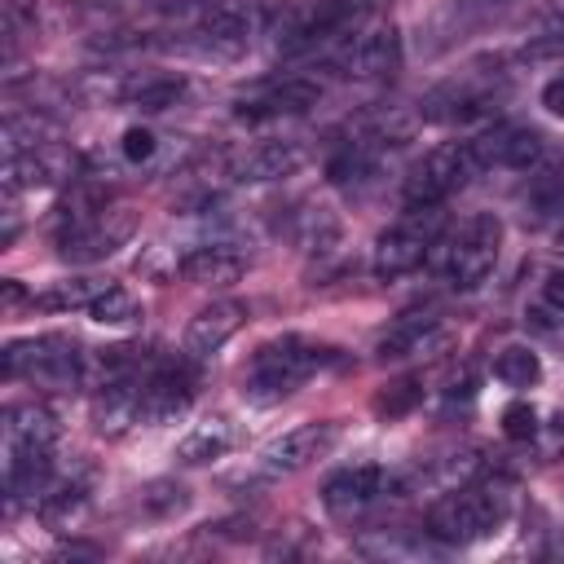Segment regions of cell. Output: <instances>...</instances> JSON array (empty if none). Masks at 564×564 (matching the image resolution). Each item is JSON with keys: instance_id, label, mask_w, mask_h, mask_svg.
I'll list each match as a JSON object with an SVG mask.
<instances>
[{"instance_id": "1", "label": "cell", "mask_w": 564, "mask_h": 564, "mask_svg": "<svg viewBox=\"0 0 564 564\" xmlns=\"http://www.w3.org/2000/svg\"><path fill=\"white\" fill-rule=\"evenodd\" d=\"M335 361V348L326 344H313L304 335H282V339H269L256 348L251 357V370L242 379V401L251 405H278L286 401L308 375H317L322 366Z\"/></svg>"}, {"instance_id": "2", "label": "cell", "mask_w": 564, "mask_h": 564, "mask_svg": "<svg viewBox=\"0 0 564 564\" xmlns=\"http://www.w3.org/2000/svg\"><path fill=\"white\" fill-rule=\"evenodd\" d=\"M502 520H507V498L498 489L467 485V489H454L441 502H432L427 533L441 538V542H449V546H467V542L489 538Z\"/></svg>"}, {"instance_id": "3", "label": "cell", "mask_w": 564, "mask_h": 564, "mask_svg": "<svg viewBox=\"0 0 564 564\" xmlns=\"http://www.w3.org/2000/svg\"><path fill=\"white\" fill-rule=\"evenodd\" d=\"M4 375L9 379H40L53 388H75L88 379V352L62 335H35V339H13L4 348Z\"/></svg>"}, {"instance_id": "4", "label": "cell", "mask_w": 564, "mask_h": 564, "mask_svg": "<svg viewBox=\"0 0 564 564\" xmlns=\"http://www.w3.org/2000/svg\"><path fill=\"white\" fill-rule=\"evenodd\" d=\"M137 229V216L128 207H97V212H84L75 216L62 238H57V256L70 260V264H93V260H106L115 256Z\"/></svg>"}, {"instance_id": "5", "label": "cell", "mask_w": 564, "mask_h": 564, "mask_svg": "<svg viewBox=\"0 0 564 564\" xmlns=\"http://www.w3.org/2000/svg\"><path fill=\"white\" fill-rule=\"evenodd\" d=\"M498 247H502V220L494 212H476L458 229V238L449 242V251H445V278H449V286H458V291L480 286L494 273V264H498Z\"/></svg>"}, {"instance_id": "6", "label": "cell", "mask_w": 564, "mask_h": 564, "mask_svg": "<svg viewBox=\"0 0 564 564\" xmlns=\"http://www.w3.org/2000/svg\"><path fill=\"white\" fill-rule=\"evenodd\" d=\"M520 0H445L423 26H419V44L423 53H445L454 44H463L467 35L502 22Z\"/></svg>"}, {"instance_id": "7", "label": "cell", "mask_w": 564, "mask_h": 564, "mask_svg": "<svg viewBox=\"0 0 564 564\" xmlns=\"http://www.w3.org/2000/svg\"><path fill=\"white\" fill-rule=\"evenodd\" d=\"M339 441V423H300L282 436H273L260 454H256V476L278 480V476H295L304 467H313L317 458H326Z\"/></svg>"}, {"instance_id": "8", "label": "cell", "mask_w": 564, "mask_h": 564, "mask_svg": "<svg viewBox=\"0 0 564 564\" xmlns=\"http://www.w3.org/2000/svg\"><path fill=\"white\" fill-rule=\"evenodd\" d=\"M476 172L471 163V150L467 145H441V150H427L410 172H405V203L410 207H441L467 176Z\"/></svg>"}, {"instance_id": "9", "label": "cell", "mask_w": 564, "mask_h": 564, "mask_svg": "<svg viewBox=\"0 0 564 564\" xmlns=\"http://www.w3.org/2000/svg\"><path fill=\"white\" fill-rule=\"evenodd\" d=\"M441 212L436 207H414L401 225H392L388 234H379L375 242V273L379 278H405L427 260V247L436 238Z\"/></svg>"}, {"instance_id": "10", "label": "cell", "mask_w": 564, "mask_h": 564, "mask_svg": "<svg viewBox=\"0 0 564 564\" xmlns=\"http://www.w3.org/2000/svg\"><path fill=\"white\" fill-rule=\"evenodd\" d=\"M322 97V88L313 79H300V75H282V79H264L256 88H247L238 97V119H251V123H269V119H286V115H304L313 110Z\"/></svg>"}, {"instance_id": "11", "label": "cell", "mask_w": 564, "mask_h": 564, "mask_svg": "<svg viewBox=\"0 0 564 564\" xmlns=\"http://www.w3.org/2000/svg\"><path fill=\"white\" fill-rule=\"evenodd\" d=\"M494 101H498L494 75H463V79H449L423 97V119L467 123V119H485L494 110Z\"/></svg>"}, {"instance_id": "12", "label": "cell", "mask_w": 564, "mask_h": 564, "mask_svg": "<svg viewBox=\"0 0 564 564\" xmlns=\"http://www.w3.org/2000/svg\"><path fill=\"white\" fill-rule=\"evenodd\" d=\"M467 150H471V163L476 167H511V172H524V167H533L542 159V132L520 128V123H498L485 137L467 141Z\"/></svg>"}, {"instance_id": "13", "label": "cell", "mask_w": 564, "mask_h": 564, "mask_svg": "<svg viewBox=\"0 0 564 564\" xmlns=\"http://www.w3.org/2000/svg\"><path fill=\"white\" fill-rule=\"evenodd\" d=\"M304 163H308V145H304L300 137H269V141L247 145V150L234 159V176L247 181V185H264V181H286V176H295Z\"/></svg>"}, {"instance_id": "14", "label": "cell", "mask_w": 564, "mask_h": 564, "mask_svg": "<svg viewBox=\"0 0 564 564\" xmlns=\"http://www.w3.org/2000/svg\"><path fill=\"white\" fill-rule=\"evenodd\" d=\"M383 489H388V471H383V467H375V463H352V467H339V471L326 480L322 502H326L330 516L352 520V516H361Z\"/></svg>"}, {"instance_id": "15", "label": "cell", "mask_w": 564, "mask_h": 564, "mask_svg": "<svg viewBox=\"0 0 564 564\" xmlns=\"http://www.w3.org/2000/svg\"><path fill=\"white\" fill-rule=\"evenodd\" d=\"M242 322H247V304H238V300H216V304L198 308L185 326V357H194V361L216 357L242 330Z\"/></svg>"}, {"instance_id": "16", "label": "cell", "mask_w": 564, "mask_h": 564, "mask_svg": "<svg viewBox=\"0 0 564 564\" xmlns=\"http://www.w3.org/2000/svg\"><path fill=\"white\" fill-rule=\"evenodd\" d=\"M75 172V159L62 145H35L26 154H9L4 159V194H22V189H44L57 185Z\"/></svg>"}, {"instance_id": "17", "label": "cell", "mask_w": 564, "mask_h": 564, "mask_svg": "<svg viewBox=\"0 0 564 564\" xmlns=\"http://www.w3.org/2000/svg\"><path fill=\"white\" fill-rule=\"evenodd\" d=\"M141 392H145V379H137V375H119V379L97 383L93 427L101 436H123L132 423H141Z\"/></svg>"}, {"instance_id": "18", "label": "cell", "mask_w": 564, "mask_h": 564, "mask_svg": "<svg viewBox=\"0 0 564 564\" xmlns=\"http://www.w3.org/2000/svg\"><path fill=\"white\" fill-rule=\"evenodd\" d=\"M189 401H194V379L181 366H159L141 392V423H150V427L176 423L189 410Z\"/></svg>"}, {"instance_id": "19", "label": "cell", "mask_w": 564, "mask_h": 564, "mask_svg": "<svg viewBox=\"0 0 564 564\" xmlns=\"http://www.w3.org/2000/svg\"><path fill=\"white\" fill-rule=\"evenodd\" d=\"M449 344V330L427 317V313H414V317H401L392 322L383 335H379V357L383 361H405V357H427V352H441Z\"/></svg>"}, {"instance_id": "20", "label": "cell", "mask_w": 564, "mask_h": 564, "mask_svg": "<svg viewBox=\"0 0 564 564\" xmlns=\"http://www.w3.org/2000/svg\"><path fill=\"white\" fill-rule=\"evenodd\" d=\"M53 445H9V463H4V485L13 502H35L48 494L53 480Z\"/></svg>"}, {"instance_id": "21", "label": "cell", "mask_w": 564, "mask_h": 564, "mask_svg": "<svg viewBox=\"0 0 564 564\" xmlns=\"http://www.w3.org/2000/svg\"><path fill=\"white\" fill-rule=\"evenodd\" d=\"M405 48H401V31L397 26H375L366 35H357V44L348 48V70L361 75V79H383L401 66Z\"/></svg>"}, {"instance_id": "22", "label": "cell", "mask_w": 564, "mask_h": 564, "mask_svg": "<svg viewBox=\"0 0 564 564\" xmlns=\"http://www.w3.org/2000/svg\"><path fill=\"white\" fill-rule=\"evenodd\" d=\"M242 273H247V260L225 242H207V247H194L181 256V278L194 286H229Z\"/></svg>"}, {"instance_id": "23", "label": "cell", "mask_w": 564, "mask_h": 564, "mask_svg": "<svg viewBox=\"0 0 564 564\" xmlns=\"http://www.w3.org/2000/svg\"><path fill=\"white\" fill-rule=\"evenodd\" d=\"M234 445H238V427H234V419H225V414H212V419L194 423V427L181 436V445H176V458H181V463H189V467H203V463H216V458H225Z\"/></svg>"}, {"instance_id": "24", "label": "cell", "mask_w": 564, "mask_h": 564, "mask_svg": "<svg viewBox=\"0 0 564 564\" xmlns=\"http://www.w3.org/2000/svg\"><path fill=\"white\" fill-rule=\"evenodd\" d=\"M4 441L9 445H53L57 441V419L48 405H9L4 410Z\"/></svg>"}, {"instance_id": "25", "label": "cell", "mask_w": 564, "mask_h": 564, "mask_svg": "<svg viewBox=\"0 0 564 564\" xmlns=\"http://www.w3.org/2000/svg\"><path fill=\"white\" fill-rule=\"evenodd\" d=\"M520 212L529 225H555L564 220V172H542L520 194Z\"/></svg>"}, {"instance_id": "26", "label": "cell", "mask_w": 564, "mask_h": 564, "mask_svg": "<svg viewBox=\"0 0 564 564\" xmlns=\"http://www.w3.org/2000/svg\"><path fill=\"white\" fill-rule=\"evenodd\" d=\"M286 234L295 238L300 251H326L339 238V220L330 207H300V212H291Z\"/></svg>"}, {"instance_id": "27", "label": "cell", "mask_w": 564, "mask_h": 564, "mask_svg": "<svg viewBox=\"0 0 564 564\" xmlns=\"http://www.w3.org/2000/svg\"><path fill=\"white\" fill-rule=\"evenodd\" d=\"M494 379L507 383V388H533V383L542 379V361H538L533 348L507 344V348H498V357H494Z\"/></svg>"}, {"instance_id": "28", "label": "cell", "mask_w": 564, "mask_h": 564, "mask_svg": "<svg viewBox=\"0 0 564 564\" xmlns=\"http://www.w3.org/2000/svg\"><path fill=\"white\" fill-rule=\"evenodd\" d=\"M185 97V79L181 75H150L123 88V101H132L137 110H167Z\"/></svg>"}, {"instance_id": "29", "label": "cell", "mask_w": 564, "mask_h": 564, "mask_svg": "<svg viewBox=\"0 0 564 564\" xmlns=\"http://www.w3.org/2000/svg\"><path fill=\"white\" fill-rule=\"evenodd\" d=\"M88 317L101 322V326H115V330H119V326H137V322H141V300H137L128 286H115V282H110V286L93 300Z\"/></svg>"}, {"instance_id": "30", "label": "cell", "mask_w": 564, "mask_h": 564, "mask_svg": "<svg viewBox=\"0 0 564 564\" xmlns=\"http://www.w3.org/2000/svg\"><path fill=\"white\" fill-rule=\"evenodd\" d=\"M84 511H88L84 485H62V489H53V494L40 498V516H44V524L57 529V533H66L70 524H79Z\"/></svg>"}, {"instance_id": "31", "label": "cell", "mask_w": 564, "mask_h": 564, "mask_svg": "<svg viewBox=\"0 0 564 564\" xmlns=\"http://www.w3.org/2000/svg\"><path fill=\"white\" fill-rule=\"evenodd\" d=\"M106 286H110L106 278H66V282L48 286V291L40 295V304H44V308H93V300H97Z\"/></svg>"}, {"instance_id": "32", "label": "cell", "mask_w": 564, "mask_h": 564, "mask_svg": "<svg viewBox=\"0 0 564 564\" xmlns=\"http://www.w3.org/2000/svg\"><path fill=\"white\" fill-rule=\"evenodd\" d=\"M524 57H533V62L564 57V13L542 18V26H538V31L529 35V44H524Z\"/></svg>"}, {"instance_id": "33", "label": "cell", "mask_w": 564, "mask_h": 564, "mask_svg": "<svg viewBox=\"0 0 564 564\" xmlns=\"http://www.w3.org/2000/svg\"><path fill=\"white\" fill-rule=\"evenodd\" d=\"M141 502H145V511H150V516H176V511H185V507H189V494H185V485L159 480V485H150V489L141 494Z\"/></svg>"}, {"instance_id": "34", "label": "cell", "mask_w": 564, "mask_h": 564, "mask_svg": "<svg viewBox=\"0 0 564 564\" xmlns=\"http://www.w3.org/2000/svg\"><path fill=\"white\" fill-rule=\"evenodd\" d=\"M502 432H507L511 441H533V436H538V410H533L529 401H511V405L502 410Z\"/></svg>"}, {"instance_id": "35", "label": "cell", "mask_w": 564, "mask_h": 564, "mask_svg": "<svg viewBox=\"0 0 564 564\" xmlns=\"http://www.w3.org/2000/svg\"><path fill=\"white\" fill-rule=\"evenodd\" d=\"M419 397H423V388H419L414 379H397V383H388V392H379V401H375V405H379L383 414H405Z\"/></svg>"}, {"instance_id": "36", "label": "cell", "mask_w": 564, "mask_h": 564, "mask_svg": "<svg viewBox=\"0 0 564 564\" xmlns=\"http://www.w3.org/2000/svg\"><path fill=\"white\" fill-rule=\"evenodd\" d=\"M119 150H123V159H128V163H150V159H154V150H159V141H154V132H150V128L132 123V128L123 132Z\"/></svg>"}, {"instance_id": "37", "label": "cell", "mask_w": 564, "mask_h": 564, "mask_svg": "<svg viewBox=\"0 0 564 564\" xmlns=\"http://www.w3.org/2000/svg\"><path fill=\"white\" fill-rule=\"evenodd\" d=\"M542 300H546L551 313L564 317V269H551V273H546V282H542Z\"/></svg>"}, {"instance_id": "38", "label": "cell", "mask_w": 564, "mask_h": 564, "mask_svg": "<svg viewBox=\"0 0 564 564\" xmlns=\"http://www.w3.org/2000/svg\"><path fill=\"white\" fill-rule=\"evenodd\" d=\"M542 106H546L555 119H564V75H555V79L542 84Z\"/></svg>"}, {"instance_id": "39", "label": "cell", "mask_w": 564, "mask_h": 564, "mask_svg": "<svg viewBox=\"0 0 564 564\" xmlns=\"http://www.w3.org/2000/svg\"><path fill=\"white\" fill-rule=\"evenodd\" d=\"M560 247H564V229H560Z\"/></svg>"}]
</instances>
